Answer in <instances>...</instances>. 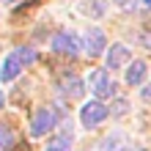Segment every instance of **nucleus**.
Returning a JSON list of instances; mask_svg holds the SVG:
<instances>
[{
    "mask_svg": "<svg viewBox=\"0 0 151 151\" xmlns=\"http://www.w3.org/2000/svg\"><path fill=\"white\" fill-rule=\"evenodd\" d=\"M143 6H146V8H151V0H143Z\"/></svg>",
    "mask_w": 151,
    "mask_h": 151,
    "instance_id": "nucleus-17",
    "label": "nucleus"
},
{
    "mask_svg": "<svg viewBox=\"0 0 151 151\" xmlns=\"http://www.w3.org/2000/svg\"><path fill=\"white\" fill-rule=\"evenodd\" d=\"M63 93L72 96V99H80V96L85 93V85L80 83L77 77H69V80H63Z\"/></svg>",
    "mask_w": 151,
    "mask_h": 151,
    "instance_id": "nucleus-9",
    "label": "nucleus"
},
{
    "mask_svg": "<svg viewBox=\"0 0 151 151\" xmlns=\"http://www.w3.org/2000/svg\"><path fill=\"white\" fill-rule=\"evenodd\" d=\"M83 47H85V52H88L91 58H96L104 47H107V39H104V33H102L99 28H88V30H85V41H83Z\"/></svg>",
    "mask_w": 151,
    "mask_h": 151,
    "instance_id": "nucleus-4",
    "label": "nucleus"
},
{
    "mask_svg": "<svg viewBox=\"0 0 151 151\" xmlns=\"http://www.w3.org/2000/svg\"><path fill=\"white\" fill-rule=\"evenodd\" d=\"M44 151H72V137H69V135L52 137V140H47V148H44Z\"/></svg>",
    "mask_w": 151,
    "mask_h": 151,
    "instance_id": "nucleus-11",
    "label": "nucleus"
},
{
    "mask_svg": "<svg viewBox=\"0 0 151 151\" xmlns=\"http://www.w3.org/2000/svg\"><path fill=\"white\" fill-rule=\"evenodd\" d=\"M55 124H58L55 110H52V107H41L36 115H33V121H30V135L41 137V135H47L50 129H55Z\"/></svg>",
    "mask_w": 151,
    "mask_h": 151,
    "instance_id": "nucleus-3",
    "label": "nucleus"
},
{
    "mask_svg": "<svg viewBox=\"0 0 151 151\" xmlns=\"http://www.w3.org/2000/svg\"><path fill=\"white\" fill-rule=\"evenodd\" d=\"M88 85H91V91L96 99H110L115 96V83L113 77L107 74V69H91V74H88Z\"/></svg>",
    "mask_w": 151,
    "mask_h": 151,
    "instance_id": "nucleus-1",
    "label": "nucleus"
},
{
    "mask_svg": "<svg viewBox=\"0 0 151 151\" xmlns=\"http://www.w3.org/2000/svg\"><path fill=\"white\" fill-rule=\"evenodd\" d=\"M52 50H55L58 55H77L80 41H77L74 33H58V36L52 39Z\"/></svg>",
    "mask_w": 151,
    "mask_h": 151,
    "instance_id": "nucleus-5",
    "label": "nucleus"
},
{
    "mask_svg": "<svg viewBox=\"0 0 151 151\" xmlns=\"http://www.w3.org/2000/svg\"><path fill=\"white\" fill-rule=\"evenodd\" d=\"M0 107H3V91H0Z\"/></svg>",
    "mask_w": 151,
    "mask_h": 151,
    "instance_id": "nucleus-18",
    "label": "nucleus"
},
{
    "mask_svg": "<svg viewBox=\"0 0 151 151\" xmlns=\"http://www.w3.org/2000/svg\"><path fill=\"white\" fill-rule=\"evenodd\" d=\"M11 146H14V132L0 124V151H8Z\"/></svg>",
    "mask_w": 151,
    "mask_h": 151,
    "instance_id": "nucleus-12",
    "label": "nucleus"
},
{
    "mask_svg": "<svg viewBox=\"0 0 151 151\" xmlns=\"http://www.w3.org/2000/svg\"><path fill=\"white\" fill-rule=\"evenodd\" d=\"M146 47H148V50H151V36H146Z\"/></svg>",
    "mask_w": 151,
    "mask_h": 151,
    "instance_id": "nucleus-16",
    "label": "nucleus"
},
{
    "mask_svg": "<svg viewBox=\"0 0 151 151\" xmlns=\"http://www.w3.org/2000/svg\"><path fill=\"white\" fill-rule=\"evenodd\" d=\"M146 74H148L146 63H143V60H135V63H129V69H127V83L129 85H140L146 80Z\"/></svg>",
    "mask_w": 151,
    "mask_h": 151,
    "instance_id": "nucleus-8",
    "label": "nucleus"
},
{
    "mask_svg": "<svg viewBox=\"0 0 151 151\" xmlns=\"http://www.w3.org/2000/svg\"><path fill=\"white\" fill-rule=\"evenodd\" d=\"M19 72H22V63H19V58H17V52L6 55L3 66H0V83H11V80H17Z\"/></svg>",
    "mask_w": 151,
    "mask_h": 151,
    "instance_id": "nucleus-7",
    "label": "nucleus"
},
{
    "mask_svg": "<svg viewBox=\"0 0 151 151\" xmlns=\"http://www.w3.org/2000/svg\"><path fill=\"white\" fill-rule=\"evenodd\" d=\"M121 146H124V137L118 135V132H113V135H107L99 146H96V151H121Z\"/></svg>",
    "mask_w": 151,
    "mask_h": 151,
    "instance_id": "nucleus-10",
    "label": "nucleus"
},
{
    "mask_svg": "<svg viewBox=\"0 0 151 151\" xmlns=\"http://www.w3.org/2000/svg\"><path fill=\"white\" fill-rule=\"evenodd\" d=\"M107 104L99 102V99H93V102H85L83 107H80V124H83L85 129H93V127H99L102 121H107Z\"/></svg>",
    "mask_w": 151,
    "mask_h": 151,
    "instance_id": "nucleus-2",
    "label": "nucleus"
},
{
    "mask_svg": "<svg viewBox=\"0 0 151 151\" xmlns=\"http://www.w3.org/2000/svg\"><path fill=\"white\" fill-rule=\"evenodd\" d=\"M115 6H129V0H113Z\"/></svg>",
    "mask_w": 151,
    "mask_h": 151,
    "instance_id": "nucleus-15",
    "label": "nucleus"
},
{
    "mask_svg": "<svg viewBox=\"0 0 151 151\" xmlns=\"http://www.w3.org/2000/svg\"><path fill=\"white\" fill-rule=\"evenodd\" d=\"M129 58H132L129 47H124V44H113V47L107 50V69H121V66H127Z\"/></svg>",
    "mask_w": 151,
    "mask_h": 151,
    "instance_id": "nucleus-6",
    "label": "nucleus"
},
{
    "mask_svg": "<svg viewBox=\"0 0 151 151\" xmlns=\"http://www.w3.org/2000/svg\"><path fill=\"white\" fill-rule=\"evenodd\" d=\"M127 107H129V102H118V107H115V115H124V113H127Z\"/></svg>",
    "mask_w": 151,
    "mask_h": 151,
    "instance_id": "nucleus-14",
    "label": "nucleus"
},
{
    "mask_svg": "<svg viewBox=\"0 0 151 151\" xmlns=\"http://www.w3.org/2000/svg\"><path fill=\"white\" fill-rule=\"evenodd\" d=\"M17 58H19L22 66H28V63L36 60V50H33V47H19V50H17Z\"/></svg>",
    "mask_w": 151,
    "mask_h": 151,
    "instance_id": "nucleus-13",
    "label": "nucleus"
}]
</instances>
